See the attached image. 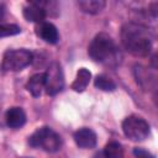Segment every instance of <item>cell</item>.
<instances>
[{"instance_id": "obj_13", "label": "cell", "mask_w": 158, "mask_h": 158, "mask_svg": "<svg viewBox=\"0 0 158 158\" xmlns=\"http://www.w3.org/2000/svg\"><path fill=\"white\" fill-rule=\"evenodd\" d=\"M78 5L86 14H98L105 7L106 2L104 0H80Z\"/></svg>"}, {"instance_id": "obj_18", "label": "cell", "mask_w": 158, "mask_h": 158, "mask_svg": "<svg viewBox=\"0 0 158 158\" xmlns=\"http://www.w3.org/2000/svg\"><path fill=\"white\" fill-rule=\"evenodd\" d=\"M2 9H4V6H2V5H0V19L2 17V14H4V10H2Z\"/></svg>"}, {"instance_id": "obj_8", "label": "cell", "mask_w": 158, "mask_h": 158, "mask_svg": "<svg viewBox=\"0 0 158 158\" xmlns=\"http://www.w3.org/2000/svg\"><path fill=\"white\" fill-rule=\"evenodd\" d=\"M46 86V73H37V74H33L27 84H26V89L31 93V95H33L35 98L40 96L42 90L44 89Z\"/></svg>"}, {"instance_id": "obj_11", "label": "cell", "mask_w": 158, "mask_h": 158, "mask_svg": "<svg viewBox=\"0 0 158 158\" xmlns=\"http://www.w3.org/2000/svg\"><path fill=\"white\" fill-rule=\"evenodd\" d=\"M90 79H91V73L86 68H80L77 73L74 81L72 83V89L74 91H78V93L84 91L86 89Z\"/></svg>"}, {"instance_id": "obj_4", "label": "cell", "mask_w": 158, "mask_h": 158, "mask_svg": "<svg viewBox=\"0 0 158 158\" xmlns=\"http://www.w3.org/2000/svg\"><path fill=\"white\" fill-rule=\"evenodd\" d=\"M33 57L27 49H12L5 52L1 67L7 72H19L31 64Z\"/></svg>"}, {"instance_id": "obj_9", "label": "cell", "mask_w": 158, "mask_h": 158, "mask_svg": "<svg viewBox=\"0 0 158 158\" xmlns=\"http://www.w3.org/2000/svg\"><path fill=\"white\" fill-rule=\"evenodd\" d=\"M23 17L31 22H42L46 17V10L36 1H32L28 6L23 9Z\"/></svg>"}, {"instance_id": "obj_6", "label": "cell", "mask_w": 158, "mask_h": 158, "mask_svg": "<svg viewBox=\"0 0 158 158\" xmlns=\"http://www.w3.org/2000/svg\"><path fill=\"white\" fill-rule=\"evenodd\" d=\"M64 78L62 68L58 63H52L46 72V93L48 95H56L63 89Z\"/></svg>"}, {"instance_id": "obj_1", "label": "cell", "mask_w": 158, "mask_h": 158, "mask_svg": "<svg viewBox=\"0 0 158 158\" xmlns=\"http://www.w3.org/2000/svg\"><path fill=\"white\" fill-rule=\"evenodd\" d=\"M121 41L123 47L135 56H148L152 49V37L149 31L138 23H125L121 30Z\"/></svg>"}, {"instance_id": "obj_15", "label": "cell", "mask_w": 158, "mask_h": 158, "mask_svg": "<svg viewBox=\"0 0 158 158\" xmlns=\"http://www.w3.org/2000/svg\"><path fill=\"white\" fill-rule=\"evenodd\" d=\"M94 85L102 91H114L116 89V84L106 75H98L94 80Z\"/></svg>"}, {"instance_id": "obj_17", "label": "cell", "mask_w": 158, "mask_h": 158, "mask_svg": "<svg viewBox=\"0 0 158 158\" xmlns=\"http://www.w3.org/2000/svg\"><path fill=\"white\" fill-rule=\"evenodd\" d=\"M133 154H135V157L136 158H156L152 153H149L148 151H146V149H143V148H135L133 149Z\"/></svg>"}, {"instance_id": "obj_3", "label": "cell", "mask_w": 158, "mask_h": 158, "mask_svg": "<svg viewBox=\"0 0 158 158\" xmlns=\"http://www.w3.org/2000/svg\"><path fill=\"white\" fill-rule=\"evenodd\" d=\"M28 143L35 148H42L47 152H57L60 148L62 141L59 135L51 127H41L31 135Z\"/></svg>"}, {"instance_id": "obj_2", "label": "cell", "mask_w": 158, "mask_h": 158, "mask_svg": "<svg viewBox=\"0 0 158 158\" xmlns=\"http://www.w3.org/2000/svg\"><path fill=\"white\" fill-rule=\"evenodd\" d=\"M88 52L93 60L106 65H116L120 62L118 49L114 40L106 33L96 35L91 41Z\"/></svg>"}, {"instance_id": "obj_16", "label": "cell", "mask_w": 158, "mask_h": 158, "mask_svg": "<svg viewBox=\"0 0 158 158\" xmlns=\"http://www.w3.org/2000/svg\"><path fill=\"white\" fill-rule=\"evenodd\" d=\"M21 32V28L17 25L14 23H5L0 25V37H9V36H15Z\"/></svg>"}, {"instance_id": "obj_7", "label": "cell", "mask_w": 158, "mask_h": 158, "mask_svg": "<svg viewBox=\"0 0 158 158\" xmlns=\"http://www.w3.org/2000/svg\"><path fill=\"white\" fill-rule=\"evenodd\" d=\"M74 141L80 148L90 149L96 146V135L93 130L83 127L74 133Z\"/></svg>"}, {"instance_id": "obj_14", "label": "cell", "mask_w": 158, "mask_h": 158, "mask_svg": "<svg viewBox=\"0 0 158 158\" xmlns=\"http://www.w3.org/2000/svg\"><path fill=\"white\" fill-rule=\"evenodd\" d=\"M123 149L118 142H110L104 148V157L105 158H122Z\"/></svg>"}, {"instance_id": "obj_5", "label": "cell", "mask_w": 158, "mask_h": 158, "mask_svg": "<svg viewBox=\"0 0 158 158\" xmlns=\"http://www.w3.org/2000/svg\"><path fill=\"white\" fill-rule=\"evenodd\" d=\"M122 130L127 138L131 141H143L148 137L151 128L148 122L138 116H128L122 122Z\"/></svg>"}, {"instance_id": "obj_10", "label": "cell", "mask_w": 158, "mask_h": 158, "mask_svg": "<svg viewBox=\"0 0 158 158\" xmlns=\"http://www.w3.org/2000/svg\"><path fill=\"white\" fill-rule=\"evenodd\" d=\"M26 122V115L21 107H11L6 112V123L11 128H19Z\"/></svg>"}, {"instance_id": "obj_12", "label": "cell", "mask_w": 158, "mask_h": 158, "mask_svg": "<svg viewBox=\"0 0 158 158\" xmlns=\"http://www.w3.org/2000/svg\"><path fill=\"white\" fill-rule=\"evenodd\" d=\"M40 36L47 43H56L58 41V31H57L56 26L51 22L42 23V26L40 28Z\"/></svg>"}]
</instances>
